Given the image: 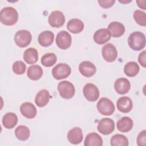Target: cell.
Instances as JSON below:
<instances>
[{"label": "cell", "instance_id": "cell-1", "mask_svg": "<svg viewBox=\"0 0 146 146\" xmlns=\"http://www.w3.org/2000/svg\"><path fill=\"white\" fill-rule=\"evenodd\" d=\"M18 19L17 11L12 7L3 8L0 12V21L5 25L12 26L17 23Z\"/></svg>", "mask_w": 146, "mask_h": 146}, {"label": "cell", "instance_id": "cell-2", "mask_svg": "<svg viewBox=\"0 0 146 146\" xmlns=\"http://www.w3.org/2000/svg\"><path fill=\"white\" fill-rule=\"evenodd\" d=\"M128 43L130 48L133 50H141L145 46V35L140 31L133 32L129 35L128 39Z\"/></svg>", "mask_w": 146, "mask_h": 146}, {"label": "cell", "instance_id": "cell-3", "mask_svg": "<svg viewBox=\"0 0 146 146\" xmlns=\"http://www.w3.org/2000/svg\"><path fill=\"white\" fill-rule=\"evenodd\" d=\"M58 90L60 96L64 99H69L72 98L75 92L74 86L70 82L64 80L59 83Z\"/></svg>", "mask_w": 146, "mask_h": 146}, {"label": "cell", "instance_id": "cell-4", "mask_svg": "<svg viewBox=\"0 0 146 146\" xmlns=\"http://www.w3.org/2000/svg\"><path fill=\"white\" fill-rule=\"evenodd\" d=\"M98 111L103 115H111L115 111V106L113 102L107 98H101L97 103Z\"/></svg>", "mask_w": 146, "mask_h": 146}, {"label": "cell", "instance_id": "cell-5", "mask_svg": "<svg viewBox=\"0 0 146 146\" xmlns=\"http://www.w3.org/2000/svg\"><path fill=\"white\" fill-rule=\"evenodd\" d=\"M32 36L30 32L26 30L17 31L14 36V41L16 44L20 47H25L31 41Z\"/></svg>", "mask_w": 146, "mask_h": 146}, {"label": "cell", "instance_id": "cell-6", "mask_svg": "<svg viewBox=\"0 0 146 146\" xmlns=\"http://www.w3.org/2000/svg\"><path fill=\"white\" fill-rule=\"evenodd\" d=\"M71 71V69L68 64L59 63L52 68V74L55 79L60 80L68 77L70 75Z\"/></svg>", "mask_w": 146, "mask_h": 146}, {"label": "cell", "instance_id": "cell-7", "mask_svg": "<svg viewBox=\"0 0 146 146\" xmlns=\"http://www.w3.org/2000/svg\"><path fill=\"white\" fill-rule=\"evenodd\" d=\"M83 93L85 98L89 102H95L99 97L98 88L92 83L86 84L83 89Z\"/></svg>", "mask_w": 146, "mask_h": 146}, {"label": "cell", "instance_id": "cell-8", "mask_svg": "<svg viewBox=\"0 0 146 146\" xmlns=\"http://www.w3.org/2000/svg\"><path fill=\"white\" fill-rule=\"evenodd\" d=\"M72 38L71 35L66 31H60L56 37V43L59 48L66 50L71 44Z\"/></svg>", "mask_w": 146, "mask_h": 146}, {"label": "cell", "instance_id": "cell-9", "mask_svg": "<svg viewBox=\"0 0 146 146\" xmlns=\"http://www.w3.org/2000/svg\"><path fill=\"white\" fill-rule=\"evenodd\" d=\"M102 53L104 59L108 62L115 61L117 56V51L116 47L110 43L103 46Z\"/></svg>", "mask_w": 146, "mask_h": 146}, {"label": "cell", "instance_id": "cell-10", "mask_svg": "<svg viewBox=\"0 0 146 146\" xmlns=\"http://www.w3.org/2000/svg\"><path fill=\"white\" fill-rule=\"evenodd\" d=\"M115 129V123L110 118H103L98 125V130L103 135H109Z\"/></svg>", "mask_w": 146, "mask_h": 146}, {"label": "cell", "instance_id": "cell-11", "mask_svg": "<svg viewBox=\"0 0 146 146\" xmlns=\"http://www.w3.org/2000/svg\"><path fill=\"white\" fill-rule=\"evenodd\" d=\"M48 23L52 27L59 28L62 26L65 22V17L62 12L58 10L52 11L48 17Z\"/></svg>", "mask_w": 146, "mask_h": 146}, {"label": "cell", "instance_id": "cell-12", "mask_svg": "<svg viewBox=\"0 0 146 146\" xmlns=\"http://www.w3.org/2000/svg\"><path fill=\"white\" fill-rule=\"evenodd\" d=\"M79 70L81 74L85 77H91L96 71V66L90 61H83L79 66Z\"/></svg>", "mask_w": 146, "mask_h": 146}, {"label": "cell", "instance_id": "cell-13", "mask_svg": "<svg viewBox=\"0 0 146 146\" xmlns=\"http://www.w3.org/2000/svg\"><path fill=\"white\" fill-rule=\"evenodd\" d=\"M131 88L129 81L124 78H120L115 82L114 88L117 93L120 95H123L127 93Z\"/></svg>", "mask_w": 146, "mask_h": 146}, {"label": "cell", "instance_id": "cell-14", "mask_svg": "<svg viewBox=\"0 0 146 146\" xmlns=\"http://www.w3.org/2000/svg\"><path fill=\"white\" fill-rule=\"evenodd\" d=\"M67 140L73 144H78L80 143L83 138L82 131L79 127H75L70 129L67 133Z\"/></svg>", "mask_w": 146, "mask_h": 146}, {"label": "cell", "instance_id": "cell-15", "mask_svg": "<svg viewBox=\"0 0 146 146\" xmlns=\"http://www.w3.org/2000/svg\"><path fill=\"white\" fill-rule=\"evenodd\" d=\"M111 37L110 31L107 29H101L97 30L94 34V40L97 44H102L108 42Z\"/></svg>", "mask_w": 146, "mask_h": 146}, {"label": "cell", "instance_id": "cell-16", "mask_svg": "<svg viewBox=\"0 0 146 146\" xmlns=\"http://www.w3.org/2000/svg\"><path fill=\"white\" fill-rule=\"evenodd\" d=\"M116 106L118 110L123 113L130 112L133 107V103L131 99L128 96L120 97L117 101Z\"/></svg>", "mask_w": 146, "mask_h": 146}, {"label": "cell", "instance_id": "cell-17", "mask_svg": "<svg viewBox=\"0 0 146 146\" xmlns=\"http://www.w3.org/2000/svg\"><path fill=\"white\" fill-rule=\"evenodd\" d=\"M20 111L23 116L27 119H33L36 115V109L34 105L30 102H25L20 107Z\"/></svg>", "mask_w": 146, "mask_h": 146}, {"label": "cell", "instance_id": "cell-18", "mask_svg": "<svg viewBox=\"0 0 146 146\" xmlns=\"http://www.w3.org/2000/svg\"><path fill=\"white\" fill-rule=\"evenodd\" d=\"M108 30L114 38H118L123 35L125 32L124 26L118 22H112L108 26Z\"/></svg>", "mask_w": 146, "mask_h": 146}, {"label": "cell", "instance_id": "cell-19", "mask_svg": "<svg viewBox=\"0 0 146 146\" xmlns=\"http://www.w3.org/2000/svg\"><path fill=\"white\" fill-rule=\"evenodd\" d=\"M54 34L50 31H44L38 36V40L39 44L43 47L50 46L54 41Z\"/></svg>", "mask_w": 146, "mask_h": 146}, {"label": "cell", "instance_id": "cell-20", "mask_svg": "<svg viewBox=\"0 0 146 146\" xmlns=\"http://www.w3.org/2000/svg\"><path fill=\"white\" fill-rule=\"evenodd\" d=\"M49 92L45 89L40 90L35 96V103L39 107H43L47 104L50 100Z\"/></svg>", "mask_w": 146, "mask_h": 146}, {"label": "cell", "instance_id": "cell-21", "mask_svg": "<svg viewBox=\"0 0 146 146\" xmlns=\"http://www.w3.org/2000/svg\"><path fill=\"white\" fill-rule=\"evenodd\" d=\"M133 123L132 120L127 116L121 117L116 123L117 129L122 132H128L133 127Z\"/></svg>", "mask_w": 146, "mask_h": 146}, {"label": "cell", "instance_id": "cell-22", "mask_svg": "<svg viewBox=\"0 0 146 146\" xmlns=\"http://www.w3.org/2000/svg\"><path fill=\"white\" fill-rule=\"evenodd\" d=\"M84 145L85 146H102L103 140L98 133L92 132L86 136Z\"/></svg>", "mask_w": 146, "mask_h": 146}, {"label": "cell", "instance_id": "cell-23", "mask_svg": "<svg viewBox=\"0 0 146 146\" xmlns=\"http://www.w3.org/2000/svg\"><path fill=\"white\" fill-rule=\"evenodd\" d=\"M67 28L70 32L73 34H78L82 32L83 30L84 23L81 20L74 18L68 22Z\"/></svg>", "mask_w": 146, "mask_h": 146}, {"label": "cell", "instance_id": "cell-24", "mask_svg": "<svg viewBox=\"0 0 146 146\" xmlns=\"http://www.w3.org/2000/svg\"><path fill=\"white\" fill-rule=\"evenodd\" d=\"M18 117L17 115L13 112H8L6 113L2 119V124L5 128L7 129H11L14 128L17 124Z\"/></svg>", "mask_w": 146, "mask_h": 146}, {"label": "cell", "instance_id": "cell-25", "mask_svg": "<svg viewBox=\"0 0 146 146\" xmlns=\"http://www.w3.org/2000/svg\"><path fill=\"white\" fill-rule=\"evenodd\" d=\"M23 59L27 64H34L36 63L38 59L37 50L33 47L26 50L23 54Z\"/></svg>", "mask_w": 146, "mask_h": 146}, {"label": "cell", "instance_id": "cell-26", "mask_svg": "<svg viewBox=\"0 0 146 146\" xmlns=\"http://www.w3.org/2000/svg\"><path fill=\"white\" fill-rule=\"evenodd\" d=\"M43 75V70L39 65H32L28 68L27 75L32 80H39Z\"/></svg>", "mask_w": 146, "mask_h": 146}, {"label": "cell", "instance_id": "cell-27", "mask_svg": "<svg viewBox=\"0 0 146 146\" xmlns=\"http://www.w3.org/2000/svg\"><path fill=\"white\" fill-rule=\"evenodd\" d=\"M140 70L139 66L135 62H129L125 64L124 68L125 74L129 77H133L137 75Z\"/></svg>", "mask_w": 146, "mask_h": 146}, {"label": "cell", "instance_id": "cell-28", "mask_svg": "<svg viewBox=\"0 0 146 146\" xmlns=\"http://www.w3.org/2000/svg\"><path fill=\"white\" fill-rule=\"evenodd\" d=\"M15 135L18 139L21 141L27 140L30 135L29 128L25 125H19L15 130Z\"/></svg>", "mask_w": 146, "mask_h": 146}, {"label": "cell", "instance_id": "cell-29", "mask_svg": "<svg viewBox=\"0 0 146 146\" xmlns=\"http://www.w3.org/2000/svg\"><path fill=\"white\" fill-rule=\"evenodd\" d=\"M110 144L112 146H127L128 145V140L123 135L116 134L111 137Z\"/></svg>", "mask_w": 146, "mask_h": 146}, {"label": "cell", "instance_id": "cell-30", "mask_svg": "<svg viewBox=\"0 0 146 146\" xmlns=\"http://www.w3.org/2000/svg\"><path fill=\"white\" fill-rule=\"evenodd\" d=\"M56 60L57 58L55 54L50 52L43 55L41 58L40 62L43 66L49 67L52 66L56 62Z\"/></svg>", "mask_w": 146, "mask_h": 146}, {"label": "cell", "instance_id": "cell-31", "mask_svg": "<svg viewBox=\"0 0 146 146\" xmlns=\"http://www.w3.org/2000/svg\"><path fill=\"white\" fill-rule=\"evenodd\" d=\"M133 18L136 22L140 26H146V15L145 13L141 10H136L133 13Z\"/></svg>", "mask_w": 146, "mask_h": 146}, {"label": "cell", "instance_id": "cell-32", "mask_svg": "<svg viewBox=\"0 0 146 146\" xmlns=\"http://www.w3.org/2000/svg\"><path fill=\"white\" fill-rule=\"evenodd\" d=\"M13 71L17 75L23 74L26 69V66L22 61L18 60L14 63L13 64Z\"/></svg>", "mask_w": 146, "mask_h": 146}, {"label": "cell", "instance_id": "cell-33", "mask_svg": "<svg viewBox=\"0 0 146 146\" xmlns=\"http://www.w3.org/2000/svg\"><path fill=\"white\" fill-rule=\"evenodd\" d=\"M137 144L139 146H145L146 145V131H141L137 137Z\"/></svg>", "mask_w": 146, "mask_h": 146}, {"label": "cell", "instance_id": "cell-34", "mask_svg": "<svg viewBox=\"0 0 146 146\" xmlns=\"http://www.w3.org/2000/svg\"><path fill=\"white\" fill-rule=\"evenodd\" d=\"M115 0H105V1H98V3L99 5L103 8H109L113 6L115 3Z\"/></svg>", "mask_w": 146, "mask_h": 146}, {"label": "cell", "instance_id": "cell-35", "mask_svg": "<svg viewBox=\"0 0 146 146\" xmlns=\"http://www.w3.org/2000/svg\"><path fill=\"white\" fill-rule=\"evenodd\" d=\"M145 51H143L141 52L140 53L139 56H138V61L140 63V64L143 67H146V61H145Z\"/></svg>", "mask_w": 146, "mask_h": 146}, {"label": "cell", "instance_id": "cell-36", "mask_svg": "<svg viewBox=\"0 0 146 146\" xmlns=\"http://www.w3.org/2000/svg\"><path fill=\"white\" fill-rule=\"evenodd\" d=\"M136 3L140 8L145 10V1H136Z\"/></svg>", "mask_w": 146, "mask_h": 146}, {"label": "cell", "instance_id": "cell-37", "mask_svg": "<svg viewBox=\"0 0 146 146\" xmlns=\"http://www.w3.org/2000/svg\"><path fill=\"white\" fill-rule=\"evenodd\" d=\"M131 1H119V2H121V3H129V2H130Z\"/></svg>", "mask_w": 146, "mask_h": 146}]
</instances>
